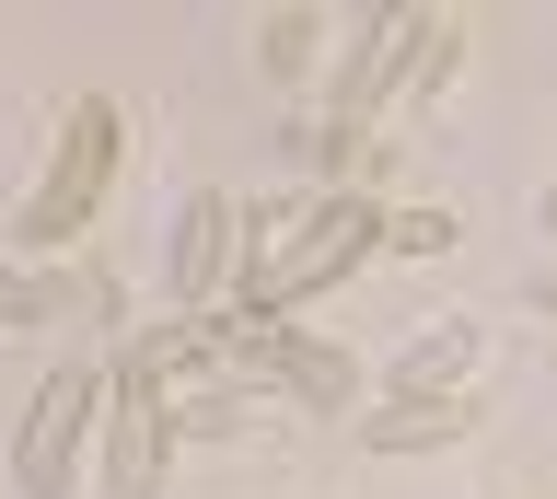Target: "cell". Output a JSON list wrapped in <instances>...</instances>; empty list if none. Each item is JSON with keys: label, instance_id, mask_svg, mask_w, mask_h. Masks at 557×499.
I'll use <instances>...</instances> for the list:
<instances>
[{"label": "cell", "instance_id": "1", "mask_svg": "<svg viewBox=\"0 0 557 499\" xmlns=\"http://www.w3.org/2000/svg\"><path fill=\"white\" fill-rule=\"evenodd\" d=\"M116 175H128V105H116V93H82V105L59 116L47 175H35L24 210H12V245L24 255H70L82 233H94V210L116 198Z\"/></svg>", "mask_w": 557, "mask_h": 499}, {"label": "cell", "instance_id": "2", "mask_svg": "<svg viewBox=\"0 0 557 499\" xmlns=\"http://www.w3.org/2000/svg\"><path fill=\"white\" fill-rule=\"evenodd\" d=\"M209 349H221V372H244V384H268L278 407H302V419H337L348 395H360V372H348L325 337H302V325H268V314H198Z\"/></svg>", "mask_w": 557, "mask_h": 499}, {"label": "cell", "instance_id": "3", "mask_svg": "<svg viewBox=\"0 0 557 499\" xmlns=\"http://www.w3.org/2000/svg\"><path fill=\"white\" fill-rule=\"evenodd\" d=\"M94 419H104V372L94 360H59V372L24 395V429H12V499H82Z\"/></svg>", "mask_w": 557, "mask_h": 499}, {"label": "cell", "instance_id": "4", "mask_svg": "<svg viewBox=\"0 0 557 499\" xmlns=\"http://www.w3.org/2000/svg\"><path fill=\"white\" fill-rule=\"evenodd\" d=\"M104 499H163V464H174V419H163V384L139 372V349L104 360Z\"/></svg>", "mask_w": 557, "mask_h": 499}, {"label": "cell", "instance_id": "5", "mask_svg": "<svg viewBox=\"0 0 557 499\" xmlns=\"http://www.w3.org/2000/svg\"><path fill=\"white\" fill-rule=\"evenodd\" d=\"M233 245H244V210L221 198V186L174 198V221H163V290H174V314H221V290H233Z\"/></svg>", "mask_w": 557, "mask_h": 499}, {"label": "cell", "instance_id": "6", "mask_svg": "<svg viewBox=\"0 0 557 499\" xmlns=\"http://www.w3.org/2000/svg\"><path fill=\"white\" fill-rule=\"evenodd\" d=\"M476 372H487V325H476V314H442L430 337L395 349L383 395H476Z\"/></svg>", "mask_w": 557, "mask_h": 499}, {"label": "cell", "instance_id": "7", "mask_svg": "<svg viewBox=\"0 0 557 499\" xmlns=\"http://www.w3.org/2000/svg\"><path fill=\"white\" fill-rule=\"evenodd\" d=\"M476 395H383L372 419H360V441L372 453H453V441H476Z\"/></svg>", "mask_w": 557, "mask_h": 499}, {"label": "cell", "instance_id": "8", "mask_svg": "<svg viewBox=\"0 0 557 499\" xmlns=\"http://www.w3.org/2000/svg\"><path fill=\"white\" fill-rule=\"evenodd\" d=\"M70 302H94L104 325H116V279H24V267H0V325H47V314H70Z\"/></svg>", "mask_w": 557, "mask_h": 499}, {"label": "cell", "instance_id": "9", "mask_svg": "<svg viewBox=\"0 0 557 499\" xmlns=\"http://www.w3.org/2000/svg\"><path fill=\"white\" fill-rule=\"evenodd\" d=\"M163 419H174V441H233V429H256V419H268V395H244V384H209V395H174Z\"/></svg>", "mask_w": 557, "mask_h": 499}, {"label": "cell", "instance_id": "10", "mask_svg": "<svg viewBox=\"0 0 557 499\" xmlns=\"http://www.w3.org/2000/svg\"><path fill=\"white\" fill-rule=\"evenodd\" d=\"M313 47H325V12H268V24H256V71L268 82H313Z\"/></svg>", "mask_w": 557, "mask_h": 499}, {"label": "cell", "instance_id": "11", "mask_svg": "<svg viewBox=\"0 0 557 499\" xmlns=\"http://www.w3.org/2000/svg\"><path fill=\"white\" fill-rule=\"evenodd\" d=\"M383 245H395V255H453V245H465V221H453V210H395V221H383Z\"/></svg>", "mask_w": 557, "mask_h": 499}, {"label": "cell", "instance_id": "12", "mask_svg": "<svg viewBox=\"0 0 557 499\" xmlns=\"http://www.w3.org/2000/svg\"><path fill=\"white\" fill-rule=\"evenodd\" d=\"M546 233H557V175H546Z\"/></svg>", "mask_w": 557, "mask_h": 499}]
</instances>
